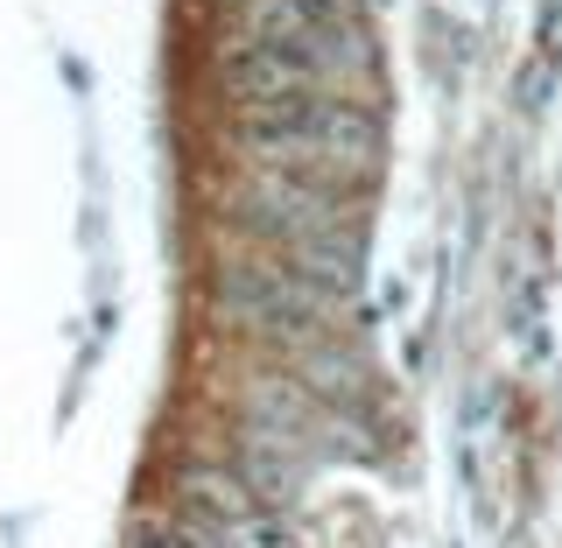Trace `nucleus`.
I'll return each mask as SVG.
<instances>
[{"label": "nucleus", "instance_id": "obj_1", "mask_svg": "<svg viewBox=\"0 0 562 548\" xmlns=\"http://www.w3.org/2000/svg\"><path fill=\"white\" fill-rule=\"evenodd\" d=\"M233 155L246 169H324L366 176L380 155V120L359 99L338 92H295L274 105H233Z\"/></svg>", "mask_w": 562, "mask_h": 548}, {"label": "nucleus", "instance_id": "obj_2", "mask_svg": "<svg viewBox=\"0 0 562 548\" xmlns=\"http://www.w3.org/2000/svg\"><path fill=\"white\" fill-rule=\"evenodd\" d=\"M225 219L260 246H295L316 233H351L359 219V176L324 169H246L225 198Z\"/></svg>", "mask_w": 562, "mask_h": 548}, {"label": "nucleus", "instance_id": "obj_4", "mask_svg": "<svg viewBox=\"0 0 562 548\" xmlns=\"http://www.w3.org/2000/svg\"><path fill=\"white\" fill-rule=\"evenodd\" d=\"M338 70V29L316 35H233L218 43V85L233 105H274L295 92H330Z\"/></svg>", "mask_w": 562, "mask_h": 548}, {"label": "nucleus", "instance_id": "obj_3", "mask_svg": "<svg viewBox=\"0 0 562 548\" xmlns=\"http://www.w3.org/2000/svg\"><path fill=\"white\" fill-rule=\"evenodd\" d=\"M218 310L233 316L239 331H260L268 345H316L330 331V303L316 289H303L281 260L260 246V254H233L211 281Z\"/></svg>", "mask_w": 562, "mask_h": 548}]
</instances>
